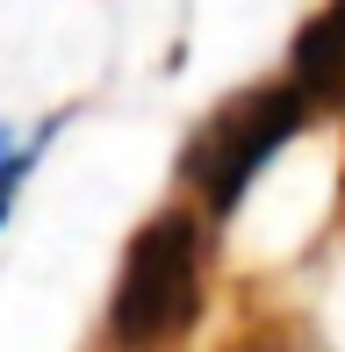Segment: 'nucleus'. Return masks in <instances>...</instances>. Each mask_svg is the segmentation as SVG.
<instances>
[{
	"instance_id": "1",
	"label": "nucleus",
	"mask_w": 345,
	"mask_h": 352,
	"mask_svg": "<svg viewBox=\"0 0 345 352\" xmlns=\"http://www.w3.org/2000/svg\"><path fill=\"white\" fill-rule=\"evenodd\" d=\"M309 116H317V108L302 101V87H295L288 72L259 79L238 101L216 108V116L187 137V158H180V180L194 187L201 216H216V223L238 216L245 195H252V180L274 166V151H288V144L309 130Z\"/></svg>"
},
{
	"instance_id": "2",
	"label": "nucleus",
	"mask_w": 345,
	"mask_h": 352,
	"mask_svg": "<svg viewBox=\"0 0 345 352\" xmlns=\"http://www.w3.org/2000/svg\"><path fill=\"white\" fill-rule=\"evenodd\" d=\"M201 316V216L159 209L122 245L115 295H108V338L122 352H159L187 338Z\"/></svg>"
},
{
	"instance_id": "3",
	"label": "nucleus",
	"mask_w": 345,
	"mask_h": 352,
	"mask_svg": "<svg viewBox=\"0 0 345 352\" xmlns=\"http://www.w3.org/2000/svg\"><path fill=\"white\" fill-rule=\"evenodd\" d=\"M288 79L302 87V101L317 108V116H345V0H324L302 22Z\"/></svg>"
},
{
	"instance_id": "4",
	"label": "nucleus",
	"mask_w": 345,
	"mask_h": 352,
	"mask_svg": "<svg viewBox=\"0 0 345 352\" xmlns=\"http://www.w3.org/2000/svg\"><path fill=\"white\" fill-rule=\"evenodd\" d=\"M51 144H58V116L43 122L36 137H14L8 122H0V223L14 216V195H22V180H29V173H36V158L51 151Z\"/></svg>"
}]
</instances>
